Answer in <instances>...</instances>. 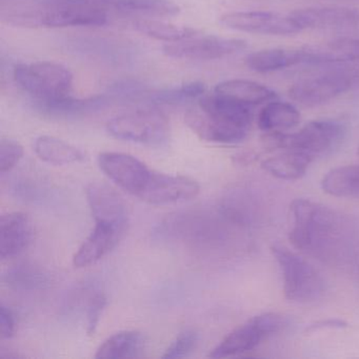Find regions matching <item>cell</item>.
<instances>
[{
  "mask_svg": "<svg viewBox=\"0 0 359 359\" xmlns=\"http://www.w3.org/2000/svg\"><path fill=\"white\" fill-rule=\"evenodd\" d=\"M294 226L289 239L296 249L310 253H325L339 236L341 220L330 208L309 199L292 201Z\"/></svg>",
  "mask_w": 359,
  "mask_h": 359,
  "instance_id": "1",
  "label": "cell"
},
{
  "mask_svg": "<svg viewBox=\"0 0 359 359\" xmlns=\"http://www.w3.org/2000/svg\"><path fill=\"white\" fill-rule=\"evenodd\" d=\"M271 252L283 273V294L287 300L306 304L323 295L325 280L312 264L285 245L275 243Z\"/></svg>",
  "mask_w": 359,
  "mask_h": 359,
  "instance_id": "2",
  "label": "cell"
},
{
  "mask_svg": "<svg viewBox=\"0 0 359 359\" xmlns=\"http://www.w3.org/2000/svg\"><path fill=\"white\" fill-rule=\"evenodd\" d=\"M107 131L117 140L161 147L167 144L171 129L169 119L161 111L144 108L113 117L107 123Z\"/></svg>",
  "mask_w": 359,
  "mask_h": 359,
  "instance_id": "3",
  "label": "cell"
},
{
  "mask_svg": "<svg viewBox=\"0 0 359 359\" xmlns=\"http://www.w3.org/2000/svg\"><path fill=\"white\" fill-rule=\"evenodd\" d=\"M14 79L22 90L36 100L66 97L72 92V72L57 62L18 65L14 69Z\"/></svg>",
  "mask_w": 359,
  "mask_h": 359,
  "instance_id": "4",
  "label": "cell"
},
{
  "mask_svg": "<svg viewBox=\"0 0 359 359\" xmlns=\"http://www.w3.org/2000/svg\"><path fill=\"white\" fill-rule=\"evenodd\" d=\"M289 325L287 317L277 313H264L254 316L229 333L210 353L212 358L235 356L254 350L264 338L283 331Z\"/></svg>",
  "mask_w": 359,
  "mask_h": 359,
  "instance_id": "5",
  "label": "cell"
},
{
  "mask_svg": "<svg viewBox=\"0 0 359 359\" xmlns=\"http://www.w3.org/2000/svg\"><path fill=\"white\" fill-rule=\"evenodd\" d=\"M346 129L336 121H314L293 134H285V150L302 151L311 157L325 156L339 148Z\"/></svg>",
  "mask_w": 359,
  "mask_h": 359,
  "instance_id": "6",
  "label": "cell"
},
{
  "mask_svg": "<svg viewBox=\"0 0 359 359\" xmlns=\"http://www.w3.org/2000/svg\"><path fill=\"white\" fill-rule=\"evenodd\" d=\"M243 39H224L218 36H196L176 43H165L163 53L178 60H214L235 55L247 49Z\"/></svg>",
  "mask_w": 359,
  "mask_h": 359,
  "instance_id": "7",
  "label": "cell"
},
{
  "mask_svg": "<svg viewBox=\"0 0 359 359\" xmlns=\"http://www.w3.org/2000/svg\"><path fill=\"white\" fill-rule=\"evenodd\" d=\"M220 24L241 32L275 36L297 34L302 31L291 13L272 11L231 12L220 18Z\"/></svg>",
  "mask_w": 359,
  "mask_h": 359,
  "instance_id": "8",
  "label": "cell"
},
{
  "mask_svg": "<svg viewBox=\"0 0 359 359\" xmlns=\"http://www.w3.org/2000/svg\"><path fill=\"white\" fill-rule=\"evenodd\" d=\"M98 165L109 180L136 197L140 196L152 174L142 161L126 153H102Z\"/></svg>",
  "mask_w": 359,
  "mask_h": 359,
  "instance_id": "9",
  "label": "cell"
},
{
  "mask_svg": "<svg viewBox=\"0 0 359 359\" xmlns=\"http://www.w3.org/2000/svg\"><path fill=\"white\" fill-rule=\"evenodd\" d=\"M199 191L198 182L192 178L152 171L138 198L151 205H171L195 198Z\"/></svg>",
  "mask_w": 359,
  "mask_h": 359,
  "instance_id": "10",
  "label": "cell"
},
{
  "mask_svg": "<svg viewBox=\"0 0 359 359\" xmlns=\"http://www.w3.org/2000/svg\"><path fill=\"white\" fill-rule=\"evenodd\" d=\"M353 81L344 74H327L304 79L290 89V97L306 107L331 102L352 88Z\"/></svg>",
  "mask_w": 359,
  "mask_h": 359,
  "instance_id": "11",
  "label": "cell"
},
{
  "mask_svg": "<svg viewBox=\"0 0 359 359\" xmlns=\"http://www.w3.org/2000/svg\"><path fill=\"white\" fill-rule=\"evenodd\" d=\"M50 8L34 18L35 25L48 28L102 27L108 24V14L98 8L50 3Z\"/></svg>",
  "mask_w": 359,
  "mask_h": 359,
  "instance_id": "12",
  "label": "cell"
},
{
  "mask_svg": "<svg viewBox=\"0 0 359 359\" xmlns=\"http://www.w3.org/2000/svg\"><path fill=\"white\" fill-rule=\"evenodd\" d=\"M86 195L95 222L112 224L126 232L129 216L127 205L118 193L107 184L92 182L87 187Z\"/></svg>",
  "mask_w": 359,
  "mask_h": 359,
  "instance_id": "13",
  "label": "cell"
},
{
  "mask_svg": "<svg viewBox=\"0 0 359 359\" xmlns=\"http://www.w3.org/2000/svg\"><path fill=\"white\" fill-rule=\"evenodd\" d=\"M60 5H81L98 9L115 10L128 14L173 18L180 12V7L171 0H52Z\"/></svg>",
  "mask_w": 359,
  "mask_h": 359,
  "instance_id": "14",
  "label": "cell"
},
{
  "mask_svg": "<svg viewBox=\"0 0 359 359\" xmlns=\"http://www.w3.org/2000/svg\"><path fill=\"white\" fill-rule=\"evenodd\" d=\"M187 126L205 142L234 144L247 138L249 130L222 123L203 112L201 108L190 109L184 114Z\"/></svg>",
  "mask_w": 359,
  "mask_h": 359,
  "instance_id": "15",
  "label": "cell"
},
{
  "mask_svg": "<svg viewBox=\"0 0 359 359\" xmlns=\"http://www.w3.org/2000/svg\"><path fill=\"white\" fill-rule=\"evenodd\" d=\"M291 15L304 29H342L359 25V11L348 7H309Z\"/></svg>",
  "mask_w": 359,
  "mask_h": 359,
  "instance_id": "16",
  "label": "cell"
},
{
  "mask_svg": "<svg viewBox=\"0 0 359 359\" xmlns=\"http://www.w3.org/2000/svg\"><path fill=\"white\" fill-rule=\"evenodd\" d=\"M123 234L125 231L112 224L95 222V228L75 253L73 264L86 268L96 264L118 245Z\"/></svg>",
  "mask_w": 359,
  "mask_h": 359,
  "instance_id": "17",
  "label": "cell"
},
{
  "mask_svg": "<svg viewBox=\"0 0 359 359\" xmlns=\"http://www.w3.org/2000/svg\"><path fill=\"white\" fill-rule=\"evenodd\" d=\"M112 98L108 94L88 98H73L70 95L54 100H36L37 112L53 118H75L102 110L111 104Z\"/></svg>",
  "mask_w": 359,
  "mask_h": 359,
  "instance_id": "18",
  "label": "cell"
},
{
  "mask_svg": "<svg viewBox=\"0 0 359 359\" xmlns=\"http://www.w3.org/2000/svg\"><path fill=\"white\" fill-rule=\"evenodd\" d=\"M32 224L22 212L4 214L0 217V257L9 259L20 255L31 243Z\"/></svg>",
  "mask_w": 359,
  "mask_h": 359,
  "instance_id": "19",
  "label": "cell"
},
{
  "mask_svg": "<svg viewBox=\"0 0 359 359\" xmlns=\"http://www.w3.org/2000/svg\"><path fill=\"white\" fill-rule=\"evenodd\" d=\"M199 108L222 123L249 130L253 121L254 107L213 93L199 98Z\"/></svg>",
  "mask_w": 359,
  "mask_h": 359,
  "instance_id": "20",
  "label": "cell"
},
{
  "mask_svg": "<svg viewBox=\"0 0 359 359\" xmlns=\"http://www.w3.org/2000/svg\"><path fill=\"white\" fill-rule=\"evenodd\" d=\"M304 64L309 65V55L306 49L262 50L254 52L245 58L248 68L257 73L275 72L296 65Z\"/></svg>",
  "mask_w": 359,
  "mask_h": 359,
  "instance_id": "21",
  "label": "cell"
},
{
  "mask_svg": "<svg viewBox=\"0 0 359 359\" xmlns=\"http://www.w3.org/2000/svg\"><path fill=\"white\" fill-rule=\"evenodd\" d=\"M214 93L251 107L273 102L278 97L270 88L247 79L222 81L216 86Z\"/></svg>",
  "mask_w": 359,
  "mask_h": 359,
  "instance_id": "22",
  "label": "cell"
},
{
  "mask_svg": "<svg viewBox=\"0 0 359 359\" xmlns=\"http://www.w3.org/2000/svg\"><path fill=\"white\" fill-rule=\"evenodd\" d=\"M313 161V157L302 151L287 150L262 161V168L279 180H297L306 175Z\"/></svg>",
  "mask_w": 359,
  "mask_h": 359,
  "instance_id": "23",
  "label": "cell"
},
{
  "mask_svg": "<svg viewBox=\"0 0 359 359\" xmlns=\"http://www.w3.org/2000/svg\"><path fill=\"white\" fill-rule=\"evenodd\" d=\"M147 340L138 331H123L110 336L96 351L95 358H137L144 353Z\"/></svg>",
  "mask_w": 359,
  "mask_h": 359,
  "instance_id": "24",
  "label": "cell"
},
{
  "mask_svg": "<svg viewBox=\"0 0 359 359\" xmlns=\"http://www.w3.org/2000/svg\"><path fill=\"white\" fill-rule=\"evenodd\" d=\"M34 150L41 161L50 165H67L86 161L85 153L81 149L54 136L43 135L37 138Z\"/></svg>",
  "mask_w": 359,
  "mask_h": 359,
  "instance_id": "25",
  "label": "cell"
},
{
  "mask_svg": "<svg viewBox=\"0 0 359 359\" xmlns=\"http://www.w3.org/2000/svg\"><path fill=\"white\" fill-rule=\"evenodd\" d=\"M311 65L335 64L359 60V39H338L325 45L306 47Z\"/></svg>",
  "mask_w": 359,
  "mask_h": 359,
  "instance_id": "26",
  "label": "cell"
},
{
  "mask_svg": "<svg viewBox=\"0 0 359 359\" xmlns=\"http://www.w3.org/2000/svg\"><path fill=\"white\" fill-rule=\"evenodd\" d=\"M300 121V113L289 102H268L258 114V127L264 132H283L296 127Z\"/></svg>",
  "mask_w": 359,
  "mask_h": 359,
  "instance_id": "27",
  "label": "cell"
},
{
  "mask_svg": "<svg viewBox=\"0 0 359 359\" xmlns=\"http://www.w3.org/2000/svg\"><path fill=\"white\" fill-rule=\"evenodd\" d=\"M323 192L335 197H359V165L336 168L321 180Z\"/></svg>",
  "mask_w": 359,
  "mask_h": 359,
  "instance_id": "28",
  "label": "cell"
},
{
  "mask_svg": "<svg viewBox=\"0 0 359 359\" xmlns=\"http://www.w3.org/2000/svg\"><path fill=\"white\" fill-rule=\"evenodd\" d=\"M5 283L18 291H41L49 285L50 277L43 269L31 264H20L8 270Z\"/></svg>",
  "mask_w": 359,
  "mask_h": 359,
  "instance_id": "29",
  "label": "cell"
},
{
  "mask_svg": "<svg viewBox=\"0 0 359 359\" xmlns=\"http://www.w3.org/2000/svg\"><path fill=\"white\" fill-rule=\"evenodd\" d=\"M133 27L137 32L150 39L167 41L168 43L184 41L198 35V32L190 27L176 26L156 20H135Z\"/></svg>",
  "mask_w": 359,
  "mask_h": 359,
  "instance_id": "30",
  "label": "cell"
},
{
  "mask_svg": "<svg viewBox=\"0 0 359 359\" xmlns=\"http://www.w3.org/2000/svg\"><path fill=\"white\" fill-rule=\"evenodd\" d=\"M205 86L199 81L184 83L147 94L149 102L156 104H182L203 97Z\"/></svg>",
  "mask_w": 359,
  "mask_h": 359,
  "instance_id": "31",
  "label": "cell"
},
{
  "mask_svg": "<svg viewBox=\"0 0 359 359\" xmlns=\"http://www.w3.org/2000/svg\"><path fill=\"white\" fill-rule=\"evenodd\" d=\"M197 344L198 334L193 330H187L175 338L161 357L165 359L184 358L195 350Z\"/></svg>",
  "mask_w": 359,
  "mask_h": 359,
  "instance_id": "32",
  "label": "cell"
},
{
  "mask_svg": "<svg viewBox=\"0 0 359 359\" xmlns=\"http://www.w3.org/2000/svg\"><path fill=\"white\" fill-rule=\"evenodd\" d=\"M24 156V148L15 140H1L0 142V172L11 171Z\"/></svg>",
  "mask_w": 359,
  "mask_h": 359,
  "instance_id": "33",
  "label": "cell"
},
{
  "mask_svg": "<svg viewBox=\"0 0 359 359\" xmlns=\"http://www.w3.org/2000/svg\"><path fill=\"white\" fill-rule=\"evenodd\" d=\"M109 96L114 100H135L140 96L147 95L146 88L142 83L136 81H117L109 88L107 92Z\"/></svg>",
  "mask_w": 359,
  "mask_h": 359,
  "instance_id": "34",
  "label": "cell"
},
{
  "mask_svg": "<svg viewBox=\"0 0 359 359\" xmlns=\"http://www.w3.org/2000/svg\"><path fill=\"white\" fill-rule=\"evenodd\" d=\"M107 298L100 291L94 292L88 297L87 302V332L89 335L95 333L96 327L106 306Z\"/></svg>",
  "mask_w": 359,
  "mask_h": 359,
  "instance_id": "35",
  "label": "cell"
},
{
  "mask_svg": "<svg viewBox=\"0 0 359 359\" xmlns=\"http://www.w3.org/2000/svg\"><path fill=\"white\" fill-rule=\"evenodd\" d=\"M15 333V319L9 308L1 304L0 306V337L9 339Z\"/></svg>",
  "mask_w": 359,
  "mask_h": 359,
  "instance_id": "36",
  "label": "cell"
},
{
  "mask_svg": "<svg viewBox=\"0 0 359 359\" xmlns=\"http://www.w3.org/2000/svg\"><path fill=\"white\" fill-rule=\"evenodd\" d=\"M348 327V323L341 319H325V320H318L316 323H311L306 327V333H313V332L320 331L323 329H344Z\"/></svg>",
  "mask_w": 359,
  "mask_h": 359,
  "instance_id": "37",
  "label": "cell"
},
{
  "mask_svg": "<svg viewBox=\"0 0 359 359\" xmlns=\"http://www.w3.org/2000/svg\"><path fill=\"white\" fill-rule=\"evenodd\" d=\"M256 154L253 152H243L235 155L234 161L238 165H248L256 161Z\"/></svg>",
  "mask_w": 359,
  "mask_h": 359,
  "instance_id": "38",
  "label": "cell"
},
{
  "mask_svg": "<svg viewBox=\"0 0 359 359\" xmlns=\"http://www.w3.org/2000/svg\"><path fill=\"white\" fill-rule=\"evenodd\" d=\"M357 154H358V156H359V148H358V150H357Z\"/></svg>",
  "mask_w": 359,
  "mask_h": 359,
  "instance_id": "39",
  "label": "cell"
}]
</instances>
